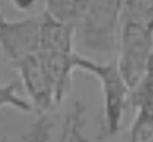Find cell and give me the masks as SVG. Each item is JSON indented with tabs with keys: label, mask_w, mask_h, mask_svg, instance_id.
<instances>
[{
	"label": "cell",
	"mask_w": 153,
	"mask_h": 142,
	"mask_svg": "<svg viewBox=\"0 0 153 142\" xmlns=\"http://www.w3.org/2000/svg\"><path fill=\"white\" fill-rule=\"evenodd\" d=\"M124 0H91L75 26L78 44L97 55L118 52Z\"/></svg>",
	"instance_id": "cell-1"
},
{
	"label": "cell",
	"mask_w": 153,
	"mask_h": 142,
	"mask_svg": "<svg viewBox=\"0 0 153 142\" xmlns=\"http://www.w3.org/2000/svg\"><path fill=\"white\" fill-rule=\"evenodd\" d=\"M74 70H81L94 75L100 81L103 93V132L100 141L115 136L123 124L124 113L130 101V89L115 63H98L83 55H74Z\"/></svg>",
	"instance_id": "cell-2"
},
{
	"label": "cell",
	"mask_w": 153,
	"mask_h": 142,
	"mask_svg": "<svg viewBox=\"0 0 153 142\" xmlns=\"http://www.w3.org/2000/svg\"><path fill=\"white\" fill-rule=\"evenodd\" d=\"M153 50V31L141 21L123 20L117 66L129 89H135L146 78L147 60Z\"/></svg>",
	"instance_id": "cell-3"
},
{
	"label": "cell",
	"mask_w": 153,
	"mask_h": 142,
	"mask_svg": "<svg viewBox=\"0 0 153 142\" xmlns=\"http://www.w3.org/2000/svg\"><path fill=\"white\" fill-rule=\"evenodd\" d=\"M40 31L42 16L23 20H8L0 12V47L9 63L14 64L25 57L38 52Z\"/></svg>",
	"instance_id": "cell-4"
},
{
	"label": "cell",
	"mask_w": 153,
	"mask_h": 142,
	"mask_svg": "<svg viewBox=\"0 0 153 142\" xmlns=\"http://www.w3.org/2000/svg\"><path fill=\"white\" fill-rule=\"evenodd\" d=\"M14 67L19 70L22 84L31 96L34 107L48 112L57 104L54 81L37 54L19 60L17 63H14Z\"/></svg>",
	"instance_id": "cell-5"
},
{
	"label": "cell",
	"mask_w": 153,
	"mask_h": 142,
	"mask_svg": "<svg viewBox=\"0 0 153 142\" xmlns=\"http://www.w3.org/2000/svg\"><path fill=\"white\" fill-rule=\"evenodd\" d=\"M75 23L55 20L48 12L42 14L40 49L38 52L46 54H74Z\"/></svg>",
	"instance_id": "cell-6"
},
{
	"label": "cell",
	"mask_w": 153,
	"mask_h": 142,
	"mask_svg": "<svg viewBox=\"0 0 153 142\" xmlns=\"http://www.w3.org/2000/svg\"><path fill=\"white\" fill-rule=\"evenodd\" d=\"M2 109H14L22 113H32L34 106L31 101H26L19 95V89L16 81L0 83V110Z\"/></svg>",
	"instance_id": "cell-7"
},
{
	"label": "cell",
	"mask_w": 153,
	"mask_h": 142,
	"mask_svg": "<svg viewBox=\"0 0 153 142\" xmlns=\"http://www.w3.org/2000/svg\"><path fill=\"white\" fill-rule=\"evenodd\" d=\"M55 20L75 23L80 18L83 8L76 0H46V11Z\"/></svg>",
	"instance_id": "cell-8"
},
{
	"label": "cell",
	"mask_w": 153,
	"mask_h": 142,
	"mask_svg": "<svg viewBox=\"0 0 153 142\" xmlns=\"http://www.w3.org/2000/svg\"><path fill=\"white\" fill-rule=\"evenodd\" d=\"M153 18V0H124L123 20L149 24Z\"/></svg>",
	"instance_id": "cell-9"
},
{
	"label": "cell",
	"mask_w": 153,
	"mask_h": 142,
	"mask_svg": "<svg viewBox=\"0 0 153 142\" xmlns=\"http://www.w3.org/2000/svg\"><path fill=\"white\" fill-rule=\"evenodd\" d=\"M51 127H52V121L49 119V116L43 115L32 125V128H29V132L25 135L23 141L25 142H48Z\"/></svg>",
	"instance_id": "cell-10"
},
{
	"label": "cell",
	"mask_w": 153,
	"mask_h": 142,
	"mask_svg": "<svg viewBox=\"0 0 153 142\" xmlns=\"http://www.w3.org/2000/svg\"><path fill=\"white\" fill-rule=\"evenodd\" d=\"M9 2L17 11L22 12H28L37 5V0H9Z\"/></svg>",
	"instance_id": "cell-11"
},
{
	"label": "cell",
	"mask_w": 153,
	"mask_h": 142,
	"mask_svg": "<svg viewBox=\"0 0 153 142\" xmlns=\"http://www.w3.org/2000/svg\"><path fill=\"white\" fill-rule=\"evenodd\" d=\"M146 80H153V50L147 60V67H146Z\"/></svg>",
	"instance_id": "cell-12"
},
{
	"label": "cell",
	"mask_w": 153,
	"mask_h": 142,
	"mask_svg": "<svg viewBox=\"0 0 153 142\" xmlns=\"http://www.w3.org/2000/svg\"><path fill=\"white\" fill-rule=\"evenodd\" d=\"M149 28L153 31V18H152V20H150V23H149Z\"/></svg>",
	"instance_id": "cell-13"
}]
</instances>
